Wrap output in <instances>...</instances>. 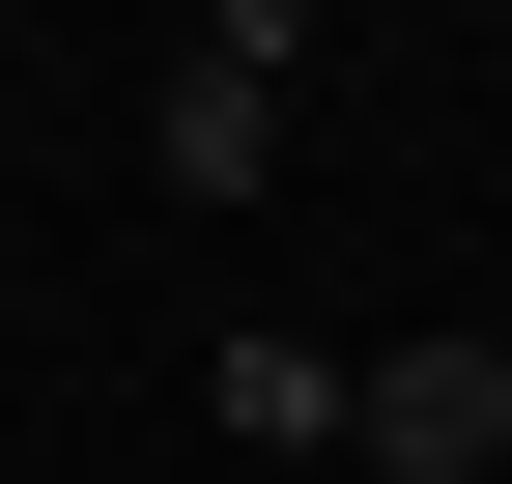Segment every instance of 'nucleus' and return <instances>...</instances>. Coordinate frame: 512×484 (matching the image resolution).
I'll return each mask as SVG.
<instances>
[{
	"label": "nucleus",
	"instance_id": "obj_1",
	"mask_svg": "<svg viewBox=\"0 0 512 484\" xmlns=\"http://www.w3.org/2000/svg\"><path fill=\"white\" fill-rule=\"evenodd\" d=\"M342 456L370 484H484L512 456V342H370V371H342Z\"/></svg>",
	"mask_w": 512,
	"mask_h": 484
},
{
	"label": "nucleus",
	"instance_id": "obj_2",
	"mask_svg": "<svg viewBox=\"0 0 512 484\" xmlns=\"http://www.w3.org/2000/svg\"><path fill=\"white\" fill-rule=\"evenodd\" d=\"M256 171H285V57H171V200H256Z\"/></svg>",
	"mask_w": 512,
	"mask_h": 484
},
{
	"label": "nucleus",
	"instance_id": "obj_3",
	"mask_svg": "<svg viewBox=\"0 0 512 484\" xmlns=\"http://www.w3.org/2000/svg\"><path fill=\"white\" fill-rule=\"evenodd\" d=\"M200 428H228V456H342V342H285V314H256L228 371H200Z\"/></svg>",
	"mask_w": 512,
	"mask_h": 484
}]
</instances>
